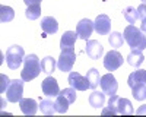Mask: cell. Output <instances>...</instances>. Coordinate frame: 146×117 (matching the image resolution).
I'll list each match as a JSON object with an SVG mask.
<instances>
[{
	"instance_id": "5bb4252c",
	"label": "cell",
	"mask_w": 146,
	"mask_h": 117,
	"mask_svg": "<svg viewBox=\"0 0 146 117\" xmlns=\"http://www.w3.org/2000/svg\"><path fill=\"white\" fill-rule=\"evenodd\" d=\"M19 107H21V111L27 116H34L36 113V110H38L36 101L32 98H22L19 101Z\"/></svg>"
},
{
	"instance_id": "2e32d148",
	"label": "cell",
	"mask_w": 146,
	"mask_h": 117,
	"mask_svg": "<svg viewBox=\"0 0 146 117\" xmlns=\"http://www.w3.org/2000/svg\"><path fill=\"white\" fill-rule=\"evenodd\" d=\"M127 84L130 88H133L135 85H139V84H146V70L139 69V70H135L133 73H130Z\"/></svg>"
},
{
	"instance_id": "44dd1931",
	"label": "cell",
	"mask_w": 146,
	"mask_h": 117,
	"mask_svg": "<svg viewBox=\"0 0 146 117\" xmlns=\"http://www.w3.org/2000/svg\"><path fill=\"white\" fill-rule=\"evenodd\" d=\"M41 70L47 75H51L54 70H56V60L51 56H47L41 60Z\"/></svg>"
},
{
	"instance_id": "3957f363",
	"label": "cell",
	"mask_w": 146,
	"mask_h": 117,
	"mask_svg": "<svg viewBox=\"0 0 146 117\" xmlns=\"http://www.w3.org/2000/svg\"><path fill=\"white\" fill-rule=\"evenodd\" d=\"M41 72H42L41 63H40V58L36 57V54L25 56V58H23V69L21 70V78L25 82H29L35 79Z\"/></svg>"
},
{
	"instance_id": "4fadbf2b",
	"label": "cell",
	"mask_w": 146,
	"mask_h": 117,
	"mask_svg": "<svg viewBox=\"0 0 146 117\" xmlns=\"http://www.w3.org/2000/svg\"><path fill=\"white\" fill-rule=\"evenodd\" d=\"M85 51H86V54L92 58V60H98V58H101V56L104 53V47L100 41H96V40H88Z\"/></svg>"
},
{
	"instance_id": "f546056e",
	"label": "cell",
	"mask_w": 146,
	"mask_h": 117,
	"mask_svg": "<svg viewBox=\"0 0 146 117\" xmlns=\"http://www.w3.org/2000/svg\"><path fill=\"white\" fill-rule=\"evenodd\" d=\"M9 84H10V79L7 78V76H5V75H2V88H0V91H5V86H9Z\"/></svg>"
},
{
	"instance_id": "603a6c76",
	"label": "cell",
	"mask_w": 146,
	"mask_h": 117,
	"mask_svg": "<svg viewBox=\"0 0 146 117\" xmlns=\"http://www.w3.org/2000/svg\"><path fill=\"white\" fill-rule=\"evenodd\" d=\"M86 78H88V80H89V88H91V89H95L96 86L100 85V80H101L100 72H98V70H96L95 67H92V69L88 70Z\"/></svg>"
},
{
	"instance_id": "277c9868",
	"label": "cell",
	"mask_w": 146,
	"mask_h": 117,
	"mask_svg": "<svg viewBox=\"0 0 146 117\" xmlns=\"http://www.w3.org/2000/svg\"><path fill=\"white\" fill-rule=\"evenodd\" d=\"M23 58H25V51L21 45H12L6 50V64L10 70H18L23 63Z\"/></svg>"
},
{
	"instance_id": "8992f818",
	"label": "cell",
	"mask_w": 146,
	"mask_h": 117,
	"mask_svg": "<svg viewBox=\"0 0 146 117\" xmlns=\"http://www.w3.org/2000/svg\"><path fill=\"white\" fill-rule=\"evenodd\" d=\"M23 82H25V80H23L22 78L10 80L9 86L6 88V100L9 102H19L22 100V95H23Z\"/></svg>"
},
{
	"instance_id": "cb8c5ba5",
	"label": "cell",
	"mask_w": 146,
	"mask_h": 117,
	"mask_svg": "<svg viewBox=\"0 0 146 117\" xmlns=\"http://www.w3.org/2000/svg\"><path fill=\"white\" fill-rule=\"evenodd\" d=\"M123 16H124V19L129 22V23H135L137 19H139V13H137V9H135L133 6H127V7H124L123 9Z\"/></svg>"
},
{
	"instance_id": "f1b7e54d",
	"label": "cell",
	"mask_w": 146,
	"mask_h": 117,
	"mask_svg": "<svg viewBox=\"0 0 146 117\" xmlns=\"http://www.w3.org/2000/svg\"><path fill=\"white\" fill-rule=\"evenodd\" d=\"M137 13H139V18L140 19H145L146 18V3H142L137 7Z\"/></svg>"
},
{
	"instance_id": "30bf717a",
	"label": "cell",
	"mask_w": 146,
	"mask_h": 117,
	"mask_svg": "<svg viewBox=\"0 0 146 117\" xmlns=\"http://www.w3.org/2000/svg\"><path fill=\"white\" fill-rule=\"evenodd\" d=\"M94 29L98 35H108L111 31V19L108 15H98L94 22Z\"/></svg>"
},
{
	"instance_id": "7402d4cb",
	"label": "cell",
	"mask_w": 146,
	"mask_h": 117,
	"mask_svg": "<svg viewBox=\"0 0 146 117\" xmlns=\"http://www.w3.org/2000/svg\"><path fill=\"white\" fill-rule=\"evenodd\" d=\"M40 108H41V113L45 114V116H53L54 113H57V110H56V104H54L50 98L41 100Z\"/></svg>"
},
{
	"instance_id": "7c38bea8",
	"label": "cell",
	"mask_w": 146,
	"mask_h": 117,
	"mask_svg": "<svg viewBox=\"0 0 146 117\" xmlns=\"http://www.w3.org/2000/svg\"><path fill=\"white\" fill-rule=\"evenodd\" d=\"M92 31H94V22L91 19H82L76 25V32L80 40L88 41L89 37L92 35Z\"/></svg>"
},
{
	"instance_id": "6da1fadb",
	"label": "cell",
	"mask_w": 146,
	"mask_h": 117,
	"mask_svg": "<svg viewBox=\"0 0 146 117\" xmlns=\"http://www.w3.org/2000/svg\"><path fill=\"white\" fill-rule=\"evenodd\" d=\"M102 114L107 116V114H133V105L130 102V100L127 98H121L118 97L117 94L110 97V101H108V107L102 110Z\"/></svg>"
},
{
	"instance_id": "9c48e42d",
	"label": "cell",
	"mask_w": 146,
	"mask_h": 117,
	"mask_svg": "<svg viewBox=\"0 0 146 117\" xmlns=\"http://www.w3.org/2000/svg\"><path fill=\"white\" fill-rule=\"evenodd\" d=\"M67 82L70 84L72 88H75L76 91H86L89 88V80L88 78L82 76L80 73L78 72H70L69 73V78H67Z\"/></svg>"
},
{
	"instance_id": "d6a6232c",
	"label": "cell",
	"mask_w": 146,
	"mask_h": 117,
	"mask_svg": "<svg viewBox=\"0 0 146 117\" xmlns=\"http://www.w3.org/2000/svg\"><path fill=\"white\" fill-rule=\"evenodd\" d=\"M140 2H142V3H146V0H140Z\"/></svg>"
},
{
	"instance_id": "5b68a950",
	"label": "cell",
	"mask_w": 146,
	"mask_h": 117,
	"mask_svg": "<svg viewBox=\"0 0 146 117\" xmlns=\"http://www.w3.org/2000/svg\"><path fill=\"white\" fill-rule=\"evenodd\" d=\"M76 60V53L75 49L70 47V49H63L62 53H60V57L57 60V67L62 72H70L73 69V64H75Z\"/></svg>"
},
{
	"instance_id": "4316f807",
	"label": "cell",
	"mask_w": 146,
	"mask_h": 117,
	"mask_svg": "<svg viewBox=\"0 0 146 117\" xmlns=\"http://www.w3.org/2000/svg\"><path fill=\"white\" fill-rule=\"evenodd\" d=\"M131 95L135 97V100H137V101L146 100V84L135 85L131 88Z\"/></svg>"
},
{
	"instance_id": "e0dca14e",
	"label": "cell",
	"mask_w": 146,
	"mask_h": 117,
	"mask_svg": "<svg viewBox=\"0 0 146 117\" xmlns=\"http://www.w3.org/2000/svg\"><path fill=\"white\" fill-rule=\"evenodd\" d=\"M78 38V32H73V31H66L62 35V40H60V49H70V47H75Z\"/></svg>"
},
{
	"instance_id": "8fae6325",
	"label": "cell",
	"mask_w": 146,
	"mask_h": 117,
	"mask_svg": "<svg viewBox=\"0 0 146 117\" xmlns=\"http://www.w3.org/2000/svg\"><path fill=\"white\" fill-rule=\"evenodd\" d=\"M41 89L45 97H57L60 94V88H58V82L53 78V76H47L42 84H41Z\"/></svg>"
},
{
	"instance_id": "9a60e30c",
	"label": "cell",
	"mask_w": 146,
	"mask_h": 117,
	"mask_svg": "<svg viewBox=\"0 0 146 117\" xmlns=\"http://www.w3.org/2000/svg\"><path fill=\"white\" fill-rule=\"evenodd\" d=\"M41 29L45 34H56L58 31V23L53 16H44L41 19Z\"/></svg>"
},
{
	"instance_id": "ffe728a7",
	"label": "cell",
	"mask_w": 146,
	"mask_h": 117,
	"mask_svg": "<svg viewBox=\"0 0 146 117\" xmlns=\"http://www.w3.org/2000/svg\"><path fill=\"white\" fill-rule=\"evenodd\" d=\"M54 104H56V110H57V113H60V114H64L67 110H69V105L72 104L63 94H58V95L56 97V101H54Z\"/></svg>"
},
{
	"instance_id": "ba28073f",
	"label": "cell",
	"mask_w": 146,
	"mask_h": 117,
	"mask_svg": "<svg viewBox=\"0 0 146 117\" xmlns=\"http://www.w3.org/2000/svg\"><path fill=\"white\" fill-rule=\"evenodd\" d=\"M123 56H121L117 50H111L108 51L104 57V67L110 72H113V70H117L121 64H123Z\"/></svg>"
},
{
	"instance_id": "4dcf8cb0",
	"label": "cell",
	"mask_w": 146,
	"mask_h": 117,
	"mask_svg": "<svg viewBox=\"0 0 146 117\" xmlns=\"http://www.w3.org/2000/svg\"><path fill=\"white\" fill-rule=\"evenodd\" d=\"M27 6H32V5H40L42 0H23Z\"/></svg>"
},
{
	"instance_id": "83f0119b",
	"label": "cell",
	"mask_w": 146,
	"mask_h": 117,
	"mask_svg": "<svg viewBox=\"0 0 146 117\" xmlns=\"http://www.w3.org/2000/svg\"><path fill=\"white\" fill-rule=\"evenodd\" d=\"M25 15L28 19L31 21H35V19H38L41 16V6L40 5H32V6H28L27 12H25Z\"/></svg>"
},
{
	"instance_id": "484cf974",
	"label": "cell",
	"mask_w": 146,
	"mask_h": 117,
	"mask_svg": "<svg viewBox=\"0 0 146 117\" xmlns=\"http://www.w3.org/2000/svg\"><path fill=\"white\" fill-rule=\"evenodd\" d=\"M15 18V12L9 6H0V21L3 23H7L10 21H13Z\"/></svg>"
},
{
	"instance_id": "52a82bcc",
	"label": "cell",
	"mask_w": 146,
	"mask_h": 117,
	"mask_svg": "<svg viewBox=\"0 0 146 117\" xmlns=\"http://www.w3.org/2000/svg\"><path fill=\"white\" fill-rule=\"evenodd\" d=\"M100 86L102 89L104 94L107 95H114L117 94V89H118V84H117V79L113 73H107L104 76H101V80H100Z\"/></svg>"
},
{
	"instance_id": "1f68e13d",
	"label": "cell",
	"mask_w": 146,
	"mask_h": 117,
	"mask_svg": "<svg viewBox=\"0 0 146 117\" xmlns=\"http://www.w3.org/2000/svg\"><path fill=\"white\" fill-rule=\"evenodd\" d=\"M140 29L146 34V18L145 19H142V23H140Z\"/></svg>"
},
{
	"instance_id": "d4e9b609",
	"label": "cell",
	"mask_w": 146,
	"mask_h": 117,
	"mask_svg": "<svg viewBox=\"0 0 146 117\" xmlns=\"http://www.w3.org/2000/svg\"><path fill=\"white\" fill-rule=\"evenodd\" d=\"M108 35H110V37H108V43H110V45H111L113 49H120V47H123L124 37L120 32H111Z\"/></svg>"
},
{
	"instance_id": "7a4b0ae2",
	"label": "cell",
	"mask_w": 146,
	"mask_h": 117,
	"mask_svg": "<svg viewBox=\"0 0 146 117\" xmlns=\"http://www.w3.org/2000/svg\"><path fill=\"white\" fill-rule=\"evenodd\" d=\"M124 41L130 45L131 50H145L146 49V35L142 29L136 28L135 25H130L126 27L124 29Z\"/></svg>"
},
{
	"instance_id": "d6986e66",
	"label": "cell",
	"mask_w": 146,
	"mask_h": 117,
	"mask_svg": "<svg viewBox=\"0 0 146 117\" xmlns=\"http://www.w3.org/2000/svg\"><path fill=\"white\" fill-rule=\"evenodd\" d=\"M145 60V56L142 53V50H131L127 56V63L133 67H139Z\"/></svg>"
},
{
	"instance_id": "ac0fdd59",
	"label": "cell",
	"mask_w": 146,
	"mask_h": 117,
	"mask_svg": "<svg viewBox=\"0 0 146 117\" xmlns=\"http://www.w3.org/2000/svg\"><path fill=\"white\" fill-rule=\"evenodd\" d=\"M89 104L94 108H101L105 104V94L102 91H94L89 95Z\"/></svg>"
}]
</instances>
